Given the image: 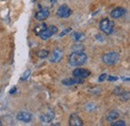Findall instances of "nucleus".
Segmentation results:
<instances>
[{"mask_svg":"<svg viewBox=\"0 0 130 126\" xmlns=\"http://www.w3.org/2000/svg\"><path fill=\"white\" fill-rule=\"evenodd\" d=\"M87 61V55L83 52H76L74 51L70 56H69V64L71 66L77 67L81 66Z\"/></svg>","mask_w":130,"mask_h":126,"instance_id":"1","label":"nucleus"},{"mask_svg":"<svg viewBox=\"0 0 130 126\" xmlns=\"http://www.w3.org/2000/svg\"><path fill=\"white\" fill-rule=\"evenodd\" d=\"M114 26H115L114 22L109 18H103L99 23V28L101 29V31L107 35L112 34L114 30Z\"/></svg>","mask_w":130,"mask_h":126,"instance_id":"2","label":"nucleus"},{"mask_svg":"<svg viewBox=\"0 0 130 126\" xmlns=\"http://www.w3.org/2000/svg\"><path fill=\"white\" fill-rule=\"evenodd\" d=\"M102 61L105 63L106 65H109V66H112L115 65L120 61V55L117 53V52H108V53H105L102 57Z\"/></svg>","mask_w":130,"mask_h":126,"instance_id":"3","label":"nucleus"},{"mask_svg":"<svg viewBox=\"0 0 130 126\" xmlns=\"http://www.w3.org/2000/svg\"><path fill=\"white\" fill-rule=\"evenodd\" d=\"M58 32V28L56 27V26H54V25H51V26H48V27H46L42 33L39 35V37L42 39V40H47L48 38H50L51 36H53L54 34H56Z\"/></svg>","mask_w":130,"mask_h":126,"instance_id":"4","label":"nucleus"},{"mask_svg":"<svg viewBox=\"0 0 130 126\" xmlns=\"http://www.w3.org/2000/svg\"><path fill=\"white\" fill-rule=\"evenodd\" d=\"M72 74H73L74 77L83 79V78H87V77H89L90 74H91V72H90L88 69H85V68H76V69L73 70Z\"/></svg>","mask_w":130,"mask_h":126,"instance_id":"5","label":"nucleus"},{"mask_svg":"<svg viewBox=\"0 0 130 126\" xmlns=\"http://www.w3.org/2000/svg\"><path fill=\"white\" fill-rule=\"evenodd\" d=\"M56 14H57V16H59V17H61V18H67V17H69V16L72 14V10H71L67 5L63 4V5H61V6L58 8Z\"/></svg>","mask_w":130,"mask_h":126,"instance_id":"6","label":"nucleus"},{"mask_svg":"<svg viewBox=\"0 0 130 126\" xmlns=\"http://www.w3.org/2000/svg\"><path fill=\"white\" fill-rule=\"evenodd\" d=\"M33 116L31 113L29 112H26V111H21L19 112L16 115V119L18 121H21V122H24V123H28L32 120Z\"/></svg>","mask_w":130,"mask_h":126,"instance_id":"7","label":"nucleus"},{"mask_svg":"<svg viewBox=\"0 0 130 126\" xmlns=\"http://www.w3.org/2000/svg\"><path fill=\"white\" fill-rule=\"evenodd\" d=\"M69 125L70 126H82L83 125V121L82 119L75 113L71 114L69 117Z\"/></svg>","mask_w":130,"mask_h":126,"instance_id":"8","label":"nucleus"},{"mask_svg":"<svg viewBox=\"0 0 130 126\" xmlns=\"http://www.w3.org/2000/svg\"><path fill=\"white\" fill-rule=\"evenodd\" d=\"M54 116H55L54 111L49 109L48 112H46L45 114H42V115L40 116V120H41V122H43V123H49V122H51V121L53 120Z\"/></svg>","mask_w":130,"mask_h":126,"instance_id":"9","label":"nucleus"},{"mask_svg":"<svg viewBox=\"0 0 130 126\" xmlns=\"http://www.w3.org/2000/svg\"><path fill=\"white\" fill-rule=\"evenodd\" d=\"M125 13H126V9H125V8H123V7H117V8H115V9H113V10L111 11L110 15H111L112 18L117 19V18L122 17Z\"/></svg>","mask_w":130,"mask_h":126,"instance_id":"10","label":"nucleus"},{"mask_svg":"<svg viewBox=\"0 0 130 126\" xmlns=\"http://www.w3.org/2000/svg\"><path fill=\"white\" fill-rule=\"evenodd\" d=\"M49 15H50V13H49L48 10L42 9V10L36 12V14H35V19L38 20V21H43V20L47 19L49 17Z\"/></svg>","mask_w":130,"mask_h":126,"instance_id":"11","label":"nucleus"},{"mask_svg":"<svg viewBox=\"0 0 130 126\" xmlns=\"http://www.w3.org/2000/svg\"><path fill=\"white\" fill-rule=\"evenodd\" d=\"M62 56H63V53L60 49H55L52 53V56H51V62L57 63L59 62L61 59H62Z\"/></svg>","mask_w":130,"mask_h":126,"instance_id":"12","label":"nucleus"},{"mask_svg":"<svg viewBox=\"0 0 130 126\" xmlns=\"http://www.w3.org/2000/svg\"><path fill=\"white\" fill-rule=\"evenodd\" d=\"M82 83V79L74 77V78H69V79H64L62 81V84L65 86H70V85H74V84H80Z\"/></svg>","mask_w":130,"mask_h":126,"instance_id":"13","label":"nucleus"},{"mask_svg":"<svg viewBox=\"0 0 130 126\" xmlns=\"http://www.w3.org/2000/svg\"><path fill=\"white\" fill-rule=\"evenodd\" d=\"M46 27H47V25H46L45 23H41V24H39L37 27H35V28H34V33H35V35L39 36Z\"/></svg>","mask_w":130,"mask_h":126,"instance_id":"14","label":"nucleus"},{"mask_svg":"<svg viewBox=\"0 0 130 126\" xmlns=\"http://www.w3.org/2000/svg\"><path fill=\"white\" fill-rule=\"evenodd\" d=\"M119 116V112L116 110H112L109 112L108 116H107V120L108 121H114L115 119H117Z\"/></svg>","mask_w":130,"mask_h":126,"instance_id":"15","label":"nucleus"},{"mask_svg":"<svg viewBox=\"0 0 130 126\" xmlns=\"http://www.w3.org/2000/svg\"><path fill=\"white\" fill-rule=\"evenodd\" d=\"M49 55V51L48 50H45V49H41L37 52V56L40 58V59H45L47 58V56Z\"/></svg>","mask_w":130,"mask_h":126,"instance_id":"16","label":"nucleus"},{"mask_svg":"<svg viewBox=\"0 0 130 126\" xmlns=\"http://www.w3.org/2000/svg\"><path fill=\"white\" fill-rule=\"evenodd\" d=\"M120 98H121V100L122 101H127V100H129V97H130V94L128 91H122L120 94Z\"/></svg>","mask_w":130,"mask_h":126,"instance_id":"17","label":"nucleus"},{"mask_svg":"<svg viewBox=\"0 0 130 126\" xmlns=\"http://www.w3.org/2000/svg\"><path fill=\"white\" fill-rule=\"evenodd\" d=\"M30 74H31V71H30V70H26V71L22 74V76H21V80H22V81L27 80V78L30 76Z\"/></svg>","mask_w":130,"mask_h":126,"instance_id":"18","label":"nucleus"},{"mask_svg":"<svg viewBox=\"0 0 130 126\" xmlns=\"http://www.w3.org/2000/svg\"><path fill=\"white\" fill-rule=\"evenodd\" d=\"M72 36H73V38H74V40L76 42H79V40L83 37V34L82 33H73Z\"/></svg>","mask_w":130,"mask_h":126,"instance_id":"19","label":"nucleus"},{"mask_svg":"<svg viewBox=\"0 0 130 126\" xmlns=\"http://www.w3.org/2000/svg\"><path fill=\"white\" fill-rule=\"evenodd\" d=\"M125 125H126V123L123 120H118L116 122H112L111 123V126H125Z\"/></svg>","mask_w":130,"mask_h":126,"instance_id":"20","label":"nucleus"},{"mask_svg":"<svg viewBox=\"0 0 130 126\" xmlns=\"http://www.w3.org/2000/svg\"><path fill=\"white\" fill-rule=\"evenodd\" d=\"M106 78H107V74H106V73H103V74H101V75L99 76L98 81H99V82H103L104 80H106Z\"/></svg>","mask_w":130,"mask_h":126,"instance_id":"21","label":"nucleus"},{"mask_svg":"<svg viewBox=\"0 0 130 126\" xmlns=\"http://www.w3.org/2000/svg\"><path fill=\"white\" fill-rule=\"evenodd\" d=\"M106 79H107L109 82H114V81H117V80H118V77H116V76H107Z\"/></svg>","mask_w":130,"mask_h":126,"instance_id":"22","label":"nucleus"},{"mask_svg":"<svg viewBox=\"0 0 130 126\" xmlns=\"http://www.w3.org/2000/svg\"><path fill=\"white\" fill-rule=\"evenodd\" d=\"M122 91H123V90H121V88H120V87H116V88L114 89V94L119 95Z\"/></svg>","mask_w":130,"mask_h":126,"instance_id":"23","label":"nucleus"},{"mask_svg":"<svg viewBox=\"0 0 130 126\" xmlns=\"http://www.w3.org/2000/svg\"><path fill=\"white\" fill-rule=\"evenodd\" d=\"M71 30H72L71 28H68V29L64 30L63 32H61V34H60V37H61V36H64V35H66V34H67V33H69V32H71Z\"/></svg>","mask_w":130,"mask_h":126,"instance_id":"24","label":"nucleus"},{"mask_svg":"<svg viewBox=\"0 0 130 126\" xmlns=\"http://www.w3.org/2000/svg\"><path fill=\"white\" fill-rule=\"evenodd\" d=\"M48 1L51 3V4H55V3L57 2V0H48Z\"/></svg>","mask_w":130,"mask_h":126,"instance_id":"25","label":"nucleus"},{"mask_svg":"<svg viewBox=\"0 0 130 126\" xmlns=\"http://www.w3.org/2000/svg\"><path fill=\"white\" fill-rule=\"evenodd\" d=\"M122 80H123V81H129V78H128V77H122Z\"/></svg>","mask_w":130,"mask_h":126,"instance_id":"26","label":"nucleus"},{"mask_svg":"<svg viewBox=\"0 0 130 126\" xmlns=\"http://www.w3.org/2000/svg\"><path fill=\"white\" fill-rule=\"evenodd\" d=\"M15 90H16V87H13V88L11 89V91H10V93H13V92H15Z\"/></svg>","mask_w":130,"mask_h":126,"instance_id":"27","label":"nucleus"},{"mask_svg":"<svg viewBox=\"0 0 130 126\" xmlns=\"http://www.w3.org/2000/svg\"><path fill=\"white\" fill-rule=\"evenodd\" d=\"M2 125V122H1V120H0V126Z\"/></svg>","mask_w":130,"mask_h":126,"instance_id":"28","label":"nucleus"},{"mask_svg":"<svg viewBox=\"0 0 130 126\" xmlns=\"http://www.w3.org/2000/svg\"><path fill=\"white\" fill-rule=\"evenodd\" d=\"M2 1H4V0H2Z\"/></svg>","mask_w":130,"mask_h":126,"instance_id":"29","label":"nucleus"}]
</instances>
